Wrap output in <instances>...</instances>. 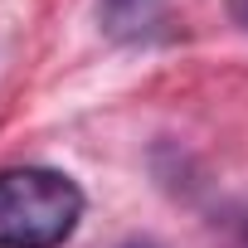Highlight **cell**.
Segmentation results:
<instances>
[{"label":"cell","mask_w":248,"mask_h":248,"mask_svg":"<svg viewBox=\"0 0 248 248\" xmlns=\"http://www.w3.org/2000/svg\"><path fill=\"white\" fill-rule=\"evenodd\" d=\"M83 219V190L63 170L20 166L0 175V248H59Z\"/></svg>","instance_id":"cell-1"}]
</instances>
